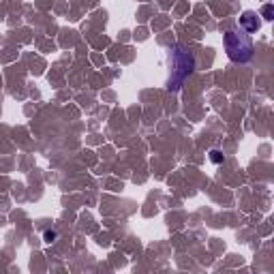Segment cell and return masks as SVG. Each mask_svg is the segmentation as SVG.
Instances as JSON below:
<instances>
[{
    "label": "cell",
    "mask_w": 274,
    "mask_h": 274,
    "mask_svg": "<svg viewBox=\"0 0 274 274\" xmlns=\"http://www.w3.org/2000/svg\"><path fill=\"white\" fill-rule=\"evenodd\" d=\"M225 45H227L229 58H231V60H236V62H244V60H248V58H251L253 45H251L248 34H244V32L227 30V34H225Z\"/></svg>",
    "instance_id": "cell-1"
},
{
    "label": "cell",
    "mask_w": 274,
    "mask_h": 274,
    "mask_svg": "<svg viewBox=\"0 0 274 274\" xmlns=\"http://www.w3.org/2000/svg\"><path fill=\"white\" fill-rule=\"evenodd\" d=\"M257 17H259V15L253 13V11L242 13V17H240V28H242L244 32H257V30H259V19H257Z\"/></svg>",
    "instance_id": "cell-2"
},
{
    "label": "cell",
    "mask_w": 274,
    "mask_h": 274,
    "mask_svg": "<svg viewBox=\"0 0 274 274\" xmlns=\"http://www.w3.org/2000/svg\"><path fill=\"white\" fill-rule=\"evenodd\" d=\"M210 159H212V163H216V165L223 163V154H221L219 150H212V152H210Z\"/></svg>",
    "instance_id": "cell-3"
},
{
    "label": "cell",
    "mask_w": 274,
    "mask_h": 274,
    "mask_svg": "<svg viewBox=\"0 0 274 274\" xmlns=\"http://www.w3.org/2000/svg\"><path fill=\"white\" fill-rule=\"evenodd\" d=\"M264 19H272V6L270 4L264 6Z\"/></svg>",
    "instance_id": "cell-4"
},
{
    "label": "cell",
    "mask_w": 274,
    "mask_h": 274,
    "mask_svg": "<svg viewBox=\"0 0 274 274\" xmlns=\"http://www.w3.org/2000/svg\"><path fill=\"white\" fill-rule=\"evenodd\" d=\"M43 238H45V242H54V240H56V231H49V229H47Z\"/></svg>",
    "instance_id": "cell-5"
}]
</instances>
